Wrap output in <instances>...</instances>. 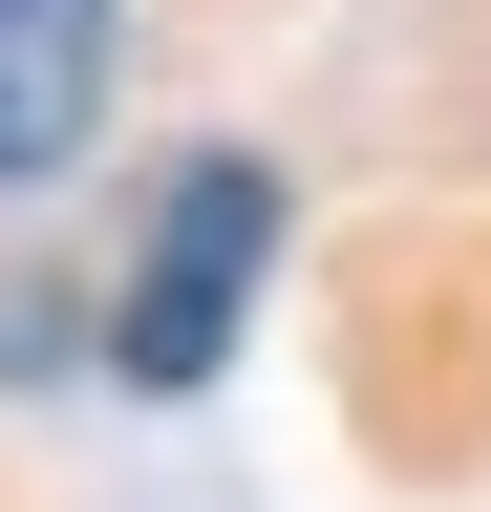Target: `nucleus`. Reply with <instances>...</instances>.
<instances>
[{
  "mask_svg": "<svg viewBox=\"0 0 491 512\" xmlns=\"http://www.w3.org/2000/svg\"><path fill=\"white\" fill-rule=\"evenodd\" d=\"M278 278V171L257 150H193L150 192V235H129V299H107V363L150 384V406H193V384L235 363V320H257Z\"/></svg>",
  "mask_w": 491,
  "mask_h": 512,
  "instance_id": "1",
  "label": "nucleus"
},
{
  "mask_svg": "<svg viewBox=\"0 0 491 512\" xmlns=\"http://www.w3.org/2000/svg\"><path fill=\"white\" fill-rule=\"evenodd\" d=\"M107 43H129V0H0V192H43L107 128Z\"/></svg>",
  "mask_w": 491,
  "mask_h": 512,
  "instance_id": "2",
  "label": "nucleus"
}]
</instances>
